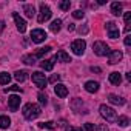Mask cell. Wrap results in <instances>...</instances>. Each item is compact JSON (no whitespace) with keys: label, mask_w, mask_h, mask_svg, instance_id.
I'll return each mask as SVG.
<instances>
[{"label":"cell","mask_w":131,"mask_h":131,"mask_svg":"<svg viewBox=\"0 0 131 131\" xmlns=\"http://www.w3.org/2000/svg\"><path fill=\"white\" fill-rule=\"evenodd\" d=\"M40 128H49V129H54L56 128V123L54 122H43V123H40Z\"/></svg>","instance_id":"obj_28"},{"label":"cell","mask_w":131,"mask_h":131,"mask_svg":"<svg viewBox=\"0 0 131 131\" xmlns=\"http://www.w3.org/2000/svg\"><path fill=\"white\" fill-rule=\"evenodd\" d=\"M105 28H106V32H108V37H111V39H117L119 37V28L116 26L114 22H106Z\"/></svg>","instance_id":"obj_8"},{"label":"cell","mask_w":131,"mask_h":131,"mask_svg":"<svg viewBox=\"0 0 131 131\" xmlns=\"http://www.w3.org/2000/svg\"><path fill=\"white\" fill-rule=\"evenodd\" d=\"M83 16H85V13L80 11V9H77V11L73 13V17H74V19H83Z\"/></svg>","instance_id":"obj_30"},{"label":"cell","mask_w":131,"mask_h":131,"mask_svg":"<svg viewBox=\"0 0 131 131\" xmlns=\"http://www.w3.org/2000/svg\"><path fill=\"white\" fill-rule=\"evenodd\" d=\"M31 79H32V82L36 83V86H39L40 90H43V88L46 86V83H48V80H46L45 74H43V73H40V71L32 73V74H31Z\"/></svg>","instance_id":"obj_4"},{"label":"cell","mask_w":131,"mask_h":131,"mask_svg":"<svg viewBox=\"0 0 131 131\" xmlns=\"http://www.w3.org/2000/svg\"><path fill=\"white\" fill-rule=\"evenodd\" d=\"M11 125V119L8 116H0V128H8Z\"/></svg>","instance_id":"obj_20"},{"label":"cell","mask_w":131,"mask_h":131,"mask_svg":"<svg viewBox=\"0 0 131 131\" xmlns=\"http://www.w3.org/2000/svg\"><path fill=\"white\" fill-rule=\"evenodd\" d=\"M8 91H17V93H19V91H22V90H20V86L13 85V86H9V88H6V90H5V93H8Z\"/></svg>","instance_id":"obj_34"},{"label":"cell","mask_w":131,"mask_h":131,"mask_svg":"<svg viewBox=\"0 0 131 131\" xmlns=\"http://www.w3.org/2000/svg\"><path fill=\"white\" fill-rule=\"evenodd\" d=\"M74 29H76L74 23H70V25H68V31H74Z\"/></svg>","instance_id":"obj_38"},{"label":"cell","mask_w":131,"mask_h":131,"mask_svg":"<svg viewBox=\"0 0 131 131\" xmlns=\"http://www.w3.org/2000/svg\"><path fill=\"white\" fill-rule=\"evenodd\" d=\"M23 11H25L26 17H32V16L36 14V9H34L32 5H25V6H23Z\"/></svg>","instance_id":"obj_24"},{"label":"cell","mask_w":131,"mask_h":131,"mask_svg":"<svg viewBox=\"0 0 131 131\" xmlns=\"http://www.w3.org/2000/svg\"><path fill=\"white\" fill-rule=\"evenodd\" d=\"M22 113H23V117H25V119L32 120V119H36V117L40 116L42 110H40V106L36 105V103H26V105L23 106V111H22Z\"/></svg>","instance_id":"obj_1"},{"label":"cell","mask_w":131,"mask_h":131,"mask_svg":"<svg viewBox=\"0 0 131 131\" xmlns=\"http://www.w3.org/2000/svg\"><path fill=\"white\" fill-rule=\"evenodd\" d=\"M39 102L42 103V105H46L48 103V97H46V94H43V93H39Z\"/></svg>","instance_id":"obj_29"},{"label":"cell","mask_w":131,"mask_h":131,"mask_svg":"<svg viewBox=\"0 0 131 131\" xmlns=\"http://www.w3.org/2000/svg\"><path fill=\"white\" fill-rule=\"evenodd\" d=\"M40 67H42V70H45V71H51V70L54 68V60H42V62H40Z\"/></svg>","instance_id":"obj_18"},{"label":"cell","mask_w":131,"mask_h":131,"mask_svg":"<svg viewBox=\"0 0 131 131\" xmlns=\"http://www.w3.org/2000/svg\"><path fill=\"white\" fill-rule=\"evenodd\" d=\"M59 6H60V9H63V11H68V9L71 8V2H70V0H62V2L59 3Z\"/></svg>","instance_id":"obj_27"},{"label":"cell","mask_w":131,"mask_h":131,"mask_svg":"<svg viewBox=\"0 0 131 131\" xmlns=\"http://www.w3.org/2000/svg\"><path fill=\"white\" fill-rule=\"evenodd\" d=\"M45 39H46V32H45L43 29H32V32H31V40H32L34 43H42V42H45Z\"/></svg>","instance_id":"obj_7"},{"label":"cell","mask_w":131,"mask_h":131,"mask_svg":"<svg viewBox=\"0 0 131 131\" xmlns=\"http://www.w3.org/2000/svg\"><path fill=\"white\" fill-rule=\"evenodd\" d=\"M108 100L111 102V103H114V105H125V99L123 97H119V96H116V94H110L108 96Z\"/></svg>","instance_id":"obj_15"},{"label":"cell","mask_w":131,"mask_h":131,"mask_svg":"<svg viewBox=\"0 0 131 131\" xmlns=\"http://www.w3.org/2000/svg\"><path fill=\"white\" fill-rule=\"evenodd\" d=\"M100 114L102 117L106 120V122H116L117 120V113L111 108V106H106V105H100Z\"/></svg>","instance_id":"obj_2"},{"label":"cell","mask_w":131,"mask_h":131,"mask_svg":"<svg viewBox=\"0 0 131 131\" xmlns=\"http://www.w3.org/2000/svg\"><path fill=\"white\" fill-rule=\"evenodd\" d=\"M96 131H110V129H108V126H106L105 123H99V125L96 126Z\"/></svg>","instance_id":"obj_31"},{"label":"cell","mask_w":131,"mask_h":131,"mask_svg":"<svg viewBox=\"0 0 131 131\" xmlns=\"http://www.w3.org/2000/svg\"><path fill=\"white\" fill-rule=\"evenodd\" d=\"M54 93H56V96L57 97H67L68 96V88L65 86L63 83H56V86H54Z\"/></svg>","instance_id":"obj_10"},{"label":"cell","mask_w":131,"mask_h":131,"mask_svg":"<svg viewBox=\"0 0 131 131\" xmlns=\"http://www.w3.org/2000/svg\"><path fill=\"white\" fill-rule=\"evenodd\" d=\"M59 80H60V76H59V74H52V76L49 77V82H52V83H57Z\"/></svg>","instance_id":"obj_33"},{"label":"cell","mask_w":131,"mask_h":131,"mask_svg":"<svg viewBox=\"0 0 131 131\" xmlns=\"http://www.w3.org/2000/svg\"><path fill=\"white\" fill-rule=\"evenodd\" d=\"M11 80V76L8 73H0V85H8Z\"/></svg>","instance_id":"obj_23"},{"label":"cell","mask_w":131,"mask_h":131,"mask_svg":"<svg viewBox=\"0 0 131 131\" xmlns=\"http://www.w3.org/2000/svg\"><path fill=\"white\" fill-rule=\"evenodd\" d=\"M123 19H125V22H126V23H129V20H131V13H125Z\"/></svg>","instance_id":"obj_35"},{"label":"cell","mask_w":131,"mask_h":131,"mask_svg":"<svg viewBox=\"0 0 131 131\" xmlns=\"http://www.w3.org/2000/svg\"><path fill=\"white\" fill-rule=\"evenodd\" d=\"M110 82L113 83V85H120V82H122V74H119V73H111L110 74Z\"/></svg>","instance_id":"obj_16"},{"label":"cell","mask_w":131,"mask_h":131,"mask_svg":"<svg viewBox=\"0 0 131 131\" xmlns=\"http://www.w3.org/2000/svg\"><path fill=\"white\" fill-rule=\"evenodd\" d=\"M14 77H16L17 82H25L26 77H28V73L26 71H16L14 73Z\"/></svg>","instance_id":"obj_19"},{"label":"cell","mask_w":131,"mask_h":131,"mask_svg":"<svg viewBox=\"0 0 131 131\" xmlns=\"http://www.w3.org/2000/svg\"><path fill=\"white\" fill-rule=\"evenodd\" d=\"M3 28H5V22L2 20V22H0V31H3Z\"/></svg>","instance_id":"obj_40"},{"label":"cell","mask_w":131,"mask_h":131,"mask_svg":"<svg viewBox=\"0 0 131 131\" xmlns=\"http://www.w3.org/2000/svg\"><path fill=\"white\" fill-rule=\"evenodd\" d=\"M85 48H86V43H85V40H82V39H77V40H74V42L71 43V49H73V52H74L76 56H82V54L85 52Z\"/></svg>","instance_id":"obj_6"},{"label":"cell","mask_w":131,"mask_h":131,"mask_svg":"<svg viewBox=\"0 0 131 131\" xmlns=\"http://www.w3.org/2000/svg\"><path fill=\"white\" fill-rule=\"evenodd\" d=\"M111 13H113L114 16H120V14H122V3H120V2L111 3Z\"/></svg>","instance_id":"obj_17"},{"label":"cell","mask_w":131,"mask_h":131,"mask_svg":"<svg viewBox=\"0 0 131 131\" xmlns=\"http://www.w3.org/2000/svg\"><path fill=\"white\" fill-rule=\"evenodd\" d=\"M8 106H9L13 111H16V110L20 106V97H19V96H11V97L8 99Z\"/></svg>","instance_id":"obj_13"},{"label":"cell","mask_w":131,"mask_h":131,"mask_svg":"<svg viewBox=\"0 0 131 131\" xmlns=\"http://www.w3.org/2000/svg\"><path fill=\"white\" fill-rule=\"evenodd\" d=\"M22 60H23V63H26V65H34L36 60H37V57L32 56V54H26V56H23Z\"/></svg>","instance_id":"obj_22"},{"label":"cell","mask_w":131,"mask_h":131,"mask_svg":"<svg viewBox=\"0 0 131 131\" xmlns=\"http://www.w3.org/2000/svg\"><path fill=\"white\" fill-rule=\"evenodd\" d=\"M91 71H93V73H100L102 70H100L99 67H91Z\"/></svg>","instance_id":"obj_37"},{"label":"cell","mask_w":131,"mask_h":131,"mask_svg":"<svg viewBox=\"0 0 131 131\" xmlns=\"http://www.w3.org/2000/svg\"><path fill=\"white\" fill-rule=\"evenodd\" d=\"M125 45H126V46L131 45V39H129V37H125Z\"/></svg>","instance_id":"obj_39"},{"label":"cell","mask_w":131,"mask_h":131,"mask_svg":"<svg viewBox=\"0 0 131 131\" xmlns=\"http://www.w3.org/2000/svg\"><path fill=\"white\" fill-rule=\"evenodd\" d=\"M122 57H123V54L120 52V51H110V54H108V59H110V63L111 65H116V63H119L120 60H122Z\"/></svg>","instance_id":"obj_11"},{"label":"cell","mask_w":131,"mask_h":131,"mask_svg":"<svg viewBox=\"0 0 131 131\" xmlns=\"http://www.w3.org/2000/svg\"><path fill=\"white\" fill-rule=\"evenodd\" d=\"M82 131H94V125L93 123H85Z\"/></svg>","instance_id":"obj_32"},{"label":"cell","mask_w":131,"mask_h":131,"mask_svg":"<svg viewBox=\"0 0 131 131\" xmlns=\"http://www.w3.org/2000/svg\"><path fill=\"white\" fill-rule=\"evenodd\" d=\"M120 126H123V128H126L128 125H129V119L126 117V116H120V117H117V120H116Z\"/></svg>","instance_id":"obj_26"},{"label":"cell","mask_w":131,"mask_h":131,"mask_svg":"<svg viewBox=\"0 0 131 131\" xmlns=\"http://www.w3.org/2000/svg\"><path fill=\"white\" fill-rule=\"evenodd\" d=\"M13 19H14V22H16V26H17V29L20 31V32H25L26 31V22L17 14V13H13Z\"/></svg>","instance_id":"obj_9"},{"label":"cell","mask_w":131,"mask_h":131,"mask_svg":"<svg viewBox=\"0 0 131 131\" xmlns=\"http://www.w3.org/2000/svg\"><path fill=\"white\" fill-rule=\"evenodd\" d=\"M51 14H52V13H51V8H49L48 5H45V3H40V13H39V16H37L39 23H43V22L49 20Z\"/></svg>","instance_id":"obj_5"},{"label":"cell","mask_w":131,"mask_h":131,"mask_svg":"<svg viewBox=\"0 0 131 131\" xmlns=\"http://www.w3.org/2000/svg\"><path fill=\"white\" fill-rule=\"evenodd\" d=\"M54 60L63 62V63H68V62H71V57H70V54H67L65 51H57V54L54 56Z\"/></svg>","instance_id":"obj_12"},{"label":"cell","mask_w":131,"mask_h":131,"mask_svg":"<svg viewBox=\"0 0 131 131\" xmlns=\"http://www.w3.org/2000/svg\"><path fill=\"white\" fill-rule=\"evenodd\" d=\"M60 28H62V20H59V19H57V20H54V22L49 25V29H51L52 32H59V31H60Z\"/></svg>","instance_id":"obj_21"},{"label":"cell","mask_w":131,"mask_h":131,"mask_svg":"<svg viewBox=\"0 0 131 131\" xmlns=\"http://www.w3.org/2000/svg\"><path fill=\"white\" fill-rule=\"evenodd\" d=\"M93 49H94V52H96V56H100V57H103V56H108L110 54V48H108V45L105 43V42H94V45H93Z\"/></svg>","instance_id":"obj_3"},{"label":"cell","mask_w":131,"mask_h":131,"mask_svg":"<svg viewBox=\"0 0 131 131\" xmlns=\"http://www.w3.org/2000/svg\"><path fill=\"white\" fill-rule=\"evenodd\" d=\"M85 90H86L88 93H97V91H99V83L94 82V80H88V82L85 83Z\"/></svg>","instance_id":"obj_14"},{"label":"cell","mask_w":131,"mask_h":131,"mask_svg":"<svg viewBox=\"0 0 131 131\" xmlns=\"http://www.w3.org/2000/svg\"><path fill=\"white\" fill-rule=\"evenodd\" d=\"M51 49H52L51 46H45V48H39V49L36 51V54H34V56H36V57H42V56H45V54H48V52H49Z\"/></svg>","instance_id":"obj_25"},{"label":"cell","mask_w":131,"mask_h":131,"mask_svg":"<svg viewBox=\"0 0 131 131\" xmlns=\"http://www.w3.org/2000/svg\"><path fill=\"white\" fill-rule=\"evenodd\" d=\"M65 131H82V129H80V128H74V126H68Z\"/></svg>","instance_id":"obj_36"}]
</instances>
